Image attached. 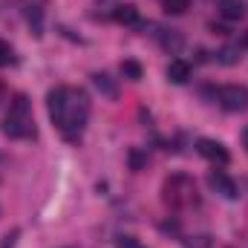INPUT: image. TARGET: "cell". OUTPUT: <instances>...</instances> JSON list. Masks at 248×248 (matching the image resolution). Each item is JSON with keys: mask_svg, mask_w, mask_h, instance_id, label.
Wrapping results in <instances>:
<instances>
[{"mask_svg": "<svg viewBox=\"0 0 248 248\" xmlns=\"http://www.w3.org/2000/svg\"><path fill=\"white\" fill-rule=\"evenodd\" d=\"M12 61H15V49H12V44H9V41H3V38H0V66H9Z\"/></svg>", "mask_w": 248, "mask_h": 248, "instance_id": "17", "label": "cell"}, {"mask_svg": "<svg viewBox=\"0 0 248 248\" xmlns=\"http://www.w3.org/2000/svg\"><path fill=\"white\" fill-rule=\"evenodd\" d=\"M159 44L168 49V52H173V55H179L182 52V46H185V38L176 32V29H165L162 35H159Z\"/></svg>", "mask_w": 248, "mask_h": 248, "instance_id": "9", "label": "cell"}, {"mask_svg": "<svg viewBox=\"0 0 248 248\" xmlns=\"http://www.w3.org/2000/svg\"><path fill=\"white\" fill-rule=\"evenodd\" d=\"M196 153H199L202 159L214 162V165H228V162H231V153H228L225 144L217 141V139H199V141H196Z\"/></svg>", "mask_w": 248, "mask_h": 248, "instance_id": "5", "label": "cell"}, {"mask_svg": "<svg viewBox=\"0 0 248 248\" xmlns=\"http://www.w3.org/2000/svg\"><path fill=\"white\" fill-rule=\"evenodd\" d=\"M162 6H165L168 15H185L187 6H190V0H162Z\"/></svg>", "mask_w": 248, "mask_h": 248, "instance_id": "16", "label": "cell"}, {"mask_svg": "<svg viewBox=\"0 0 248 248\" xmlns=\"http://www.w3.org/2000/svg\"><path fill=\"white\" fill-rule=\"evenodd\" d=\"M240 46H222L219 52H217V61L225 63V66H234V63H240Z\"/></svg>", "mask_w": 248, "mask_h": 248, "instance_id": "14", "label": "cell"}, {"mask_svg": "<svg viewBox=\"0 0 248 248\" xmlns=\"http://www.w3.org/2000/svg\"><path fill=\"white\" fill-rule=\"evenodd\" d=\"M240 46H243V49H248V29L243 32V41H240Z\"/></svg>", "mask_w": 248, "mask_h": 248, "instance_id": "21", "label": "cell"}, {"mask_svg": "<svg viewBox=\"0 0 248 248\" xmlns=\"http://www.w3.org/2000/svg\"><path fill=\"white\" fill-rule=\"evenodd\" d=\"M187 243V248H211V237H190V240H185Z\"/></svg>", "mask_w": 248, "mask_h": 248, "instance_id": "19", "label": "cell"}, {"mask_svg": "<svg viewBox=\"0 0 248 248\" xmlns=\"http://www.w3.org/2000/svg\"><path fill=\"white\" fill-rule=\"evenodd\" d=\"M0 101H3V87H0Z\"/></svg>", "mask_w": 248, "mask_h": 248, "instance_id": "23", "label": "cell"}, {"mask_svg": "<svg viewBox=\"0 0 248 248\" xmlns=\"http://www.w3.org/2000/svg\"><path fill=\"white\" fill-rule=\"evenodd\" d=\"M179 182H182V173H176V176H170L165 182V202L173 205V208H182V205L196 202V187H193V182H187L185 190H179Z\"/></svg>", "mask_w": 248, "mask_h": 248, "instance_id": "4", "label": "cell"}, {"mask_svg": "<svg viewBox=\"0 0 248 248\" xmlns=\"http://www.w3.org/2000/svg\"><path fill=\"white\" fill-rule=\"evenodd\" d=\"M17 237H20V228H12V231L0 240V248H15L17 246Z\"/></svg>", "mask_w": 248, "mask_h": 248, "instance_id": "18", "label": "cell"}, {"mask_svg": "<svg viewBox=\"0 0 248 248\" xmlns=\"http://www.w3.org/2000/svg\"><path fill=\"white\" fill-rule=\"evenodd\" d=\"M127 162H130V170H144V165H147V153H144L141 147H130Z\"/></svg>", "mask_w": 248, "mask_h": 248, "instance_id": "15", "label": "cell"}, {"mask_svg": "<svg viewBox=\"0 0 248 248\" xmlns=\"http://www.w3.org/2000/svg\"><path fill=\"white\" fill-rule=\"evenodd\" d=\"M243 144H246V150H248V127L243 130Z\"/></svg>", "mask_w": 248, "mask_h": 248, "instance_id": "22", "label": "cell"}, {"mask_svg": "<svg viewBox=\"0 0 248 248\" xmlns=\"http://www.w3.org/2000/svg\"><path fill=\"white\" fill-rule=\"evenodd\" d=\"M217 101L228 113H246L248 110V87L243 84H225L217 90Z\"/></svg>", "mask_w": 248, "mask_h": 248, "instance_id": "3", "label": "cell"}, {"mask_svg": "<svg viewBox=\"0 0 248 248\" xmlns=\"http://www.w3.org/2000/svg\"><path fill=\"white\" fill-rule=\"evenodd\" d=\"M46 110L52 124L61 130L66 141H78V136L84 133L87 119H90V98L84 90L75 87H55L46 95Z\"/></svg>", "mask_w": 248, "mask_h": 248, "instance_id": "1", "label": "cell"}, {"mask_svg": "<svg viewBox=\"0 0 248 248\" xmlns=\"http://www.w3.org/2000/svg\"><path fill=\"white\" fill-rule=\"evenodd\" d=\"M93 84H95V90H98L104 98H110V101L119 98V81H116L113 75H107V72H93Z\"/></svg>", "mask_w": 248, "mask_h": 248, "instance_id": "8", "label": "cell"}, {"mask_svg": "<svg viewBox=\"0 0 248 248\" xmlns=\"http://www.w3.org/2000/svg\"><path fill=\"white\" fill-rule=\"evenodd\" d=\"M165 75H168V81H170V84H187V81H190V75H193V66H190L185 58H173V61L168 63Z\"/></svg>", "mask_w": 248, "mask_h": 248, "instance_id": "7", "label": "cell"}, {"mask_svg": "<svg viewBox=\"0 0 248 248\" xmlns=\"http://www.w3.org/2000/svg\"><path fill=\"white\" fill-rule=\"evenodd\" d=\"M113 17H116L119 23H124V26H136V23H139V9H136L133 3H122V6H116Z\"/></svg>", "mask_w": 248, "mask_h": 248, "instance_id": "11", "label": "cell"}, {"mask_svg": "<svg viewBox=\"0 0 248 248\" xmlns=\"http://www.w3.org/2000/svg\"><path fill=\"white\" fill-rule=\"evenodd\" d=\"M26 20H29L32 32L41 38V35H44V12H41V6H29V9H26Z\"/></svg>", "mask_w": 248, "mask_h": 248, "instance_id": "12", "label": "cell"}, {"mask_svg": "<svg viewBox=\"0 0 248 248\" xmlns=\"http://www.w3.org/2000/svg\"><path fill=\"white\" fill-rule=\"evenodd\" d=\"M136 248H144V246H136Z\"/></svg>", "mask_w": 248, "mask_h": 248, "instance_id": "24", "label": "cell"}, {"mask_svg": "<svg viewBox=\"0 0 248 248\" xmlns=\"http://www.w3.org/2000/svg\"><path fill=\"white\" fill-rule=\"evenodd\" d=\"M217 9H219L222 17H228V20H240L243 12H246V3H243V0H217Z\"/></svg>", "mask_w": 248, "mask_h": 248, "instance_id": "10", "label": "cell"}, {"mask_svg": "<svg viewBox=\"0 0 248 248\" xmlns=\"http://www.w3.org/2000/svg\"><path fill=\"white\" fill-rule=\"evenodd\" d=\"M208 185L214 187L219 196H225V199H237V196H240L237 182H234L225 170H211V173H208Z\"/></svg>", "mask_w": 248, "mask_h": 248, "instance_id": "6", "label": "cell"}, {"mask_svg": "<svg viewBox=\"0 0 248 248\" xmlns=\"http://www.w3.org/2000/svg\"><path fill=\"white\" fill-rule=\"evenodd\" d=\"M136 246H139V243H136L133 237H122V240H119V248H136Z\"/></svg>", "mask_w": 248, "mask_h": 248, "instance_id": "20", "label": "cell"}, {"mask_svg": "<svg viewBox=\"0 0 248 248\" xmlns=\"http://www.w3.org/2000/svg\"><path fill=\"white\" fill-rule=\"evenodd\" d=\"M0 130H3V136H9V139H29V136H35L32 104H29L26 95H15V98L9 101V113H6V119L0 124Z\"/></svg>", "mask_w": 248, "mask_h": 248, "instance_id": "2", "label": "cell"}, {"mask_svg": "<svg viewBox=\"0 0 248 248\" xmlns=\"http://www.w3.org/2000/svg\"><path fill=\"white\" fill-rule=\"evenodd\" d=\"M122 75L127 81H141V75H144V69H141V63L133 61V58H124L122 61Z\"/></svg>", "mask_w": 248, "mask_h": 248, "instance_id": "13", "label": "cell"}]
</instances>
